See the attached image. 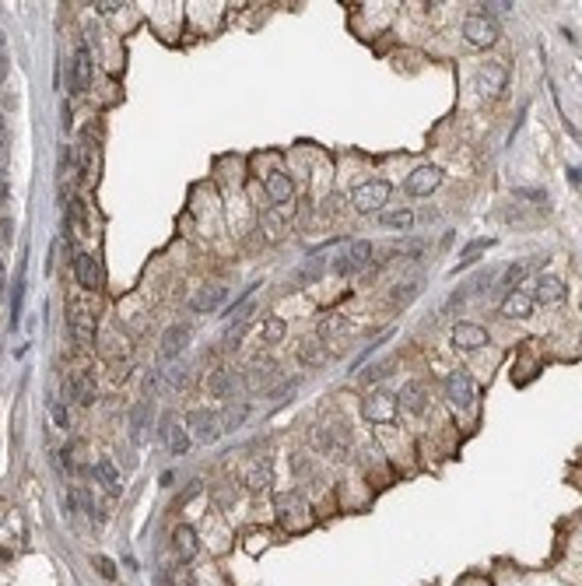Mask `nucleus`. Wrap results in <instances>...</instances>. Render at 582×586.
Segmentation results:
<instances>
[{
	"label": "nucleus",
	"instance_id": "f257e3e1",
	"mask_svg": "<svg viewBox=\"0 0 582 586\" xmlns=\"http://www.w3.org/2000/svg\"><path fill=\"white\" fill-rule=\"evenodd\" d=\"M67 334H71V341L81 351L91 348V341H95V316L88 312V305H81V302L67 305Z\"/></svg>",
	"mask_w": 582,
	"mask_h": 586
},
{
	"label": "nucleus",
	"instance_id": "f03ea898",
	"mask_svg": "<svg viewBox=\"0 0 582 586\" xmlns=\"http://www.w3.org/2000/svg\"><path fill=\"white\" fill-rule=\"evenodd\" d=\"M390 200V183L386 179H368L354 190L351 204L354 211H361V215H372V211H383V204Z\"/></svg>",
	"mask_w": 582,
	"mask_h": 586
},
{
	"label": "nucleus",
	"instance_id": "7ed1b4c3",
	"mask_svg": "<svg viewBox=\"0 0 582 586\" xmlns=\"http://www.w3.org/2000/svg\"><path fill=\"white\" fill-rule=\"evenodd\" d=\"M463 39L473 46V49H488L498 42V25L488 18V15H470L463 21Z\"/></svg>",
	"mask_w": 582,
	"mask_h": 586
},
{
	"label": "nucleus",
	"instance_id": "20e7f679",
	"mask_svg": "<svg viewBox=\"0 0 582 586\" xmlns=\"http://www.w3.org/2000/svg\"><path fill=\"white\" fill-rule=\"evenodd\" d=\"M361 411H365V418H368V421H376V425H390V421L397 418V411H400V400H397V397H390V393H383V390H376V393H368V397L361 400Z\"/></svg>",
	"mask_w": 582,
	"mask_h": 586
},
{
	"label": "nucleus",
	"instance_id": "39448f33",
	"mask_svg": "<svg viewBox=\"0 0 582 586\" xmlns=\"http://www.w3.org/2000/svg\"><path fill=\"white\" fill-rule=\"evenodd\" d=\"M186 429H190L200 443H215V439L221 436V421H218V414H215V411H207V407H193V411L186 414Z\"/></svg>",
	"mask_w": 582,
	"mask_h": 586
},
{
	"label": "nucleus",
	"instance_id": "423d86ee",
	"mask_svg": "<svg viewBox=\"0 0 582 586\" xmlns=\"http://www.w3.org/2000/svg\"><path fill=\"white\" fill-rule=\"evenodd\" d=\"M158 436H162V443H165V450L172 453V456H183L186 450H190V432H186V425L169 411V414H162V429H158Z\"/></svg>",
	"mask_w": 582,
	"mask_h": 586
},
{
	"label": "nucleus",
	"instance_id": "0eeeda50",
	"mask_svg": "<svg viewBox=\"0 0 582 586\" xmlns=\"http://www.w3.org/2000/svg\"><path fill=\"white\" fill-rule=\"evenodd\" d=\"M67 85H71V95H84V91L91 88V49H88L84 42L74 49V60H71V78H67Z\"/></svg>",
	"mask_w": 582,
	"mask_h": 586
},
{
	"label": "nucleus",
	"instance_id": "6e6552de",
	"mask_svg": "<svg viewBox=\"0 0 582 586\" xmlns=\"http://www.w3.org/2000/svg\"><path fill=\"white\" fill-rule=\"evenodd\" d=\"M505 81H509L505 60H488V64L481 67V74H478V91H481L484 98H498V95L505 91Z\"/></svg>",
	"mask_w": 582,
	"mask_h": 586
},
{
	"label": "nucleus",
	"instance_id": "1a4fd4ad",
	"mask_svg": "<svg viewBox=\"0 0 582 586\" xmlns=\"http://www.w3.org/2000/svg\"><path fill=\"white\" fill-rule=\"evenodd\" d=\"M446 397L453 400V407H473V400H478V390H473V380H470V372H463V369H456V372H449V380H446Z\"/></svg>",
	"mask_w": 582,
	"mask_h": 586
},
{
	"label": "nucleus",
	"instance_id": "9d476101",
	"mask_svg": "<svg viewBox=\"0 0 582 586\" xmlns=\"http://www.w3.org/2000/svg\"><path fill=\"white\" fill-rule=\"evenodd\" d=\"M442 186V169L439 166H417L407 176V193L410 197H432Z\"/></svg>",
	"mask_w": 582,
	"mask_h": 586
},
{
	"label": "nucleus",
	"instance_id": "9b49d317",
	"mask_svg": "<svg viewBox=\"0 0 582 586\" xmlns=\"http://www.w3.org/2000/svg\"><path fill=\"white\" fill-rule=\"evenodd\" d=\"M67 393H71V400H78L81 407H91V404H95V372H91V369H78L74 376H71V383H67Z\"/></svg>",
	"mask_w": 582,
	"mask_h": 586
},
{
	"label": "nucleus",
	"instance_id": "f8f14e48",
	"mask_svg": "<svg viewBox=\"0 0 582 586\" xmlns=\"http://www.w3.org/2000/svg\"><path fill=\"white\" fill-rule=\"evenodd\" d=\"M453 344L463 348V351H478L488 344V330L478 327V323H456L453 327Z\"/></svg>",
	"mask_w": 582,
	"mask_h": 586
},
{
	"label": "nucleus",
	"instance_id": "ddd939ff",
	"mask_svg": "<svg viewBox=\"0 0 582 586\" xmlns=\"http://www.w3.org/2000/svg\"><path fill=\"white\" fill-rule=\"evenodd\" d=\"M197 551H200V544H197L193 526L179 523V526L172 530V555H176L179 562H193V558H197Z\"/></svg>",
	"mask_w": 582,
	"mask_h": 586
},
{
	"label": "nucleus",
	"instance_id": "4468645a",
	"mask_svg": "<svg viewBox=\"0 0 582 586\" xmlns=\"http://www.w3.org/2000/svg\"><path fill=\"white\" fill-rule=\"evenodd\" d=\"M74 274H78L81 288H88V292H95L98 281H102V271H98V263H95L91 253H78L74 256Z\"/></svg>",
	"mask_w": 582,
	"mask_h": 586
},
{
	"label": "nucleus",
	"instance_id": "2eb2a0df",
	"mask_svg": "<svg viewBox=\"0 0 582 586\" xmlns=\"http://www.w3.org/2000/svg\"><path fill=\"white\" fill-rule=\"evenodd\" d=\"M186 344H190V327H183V323H172L162 334V355L165 358H179L186 351Z\"/></svg>",
	"mask_w": 582,
	"mask_h": 586
},
{
	"label": "nucleus",
	"instance_id": "dca6fc26",
	"mask_svg": "<svg viewBox=\"0 0 582 586\" xmlns=\"http://www.w3.org/2000/svg\"><path fill=\"white\" fill-rule=\"evenodd\" d=\"M147 429H151V400H140L130 411V439L140 446L147 439Z\"/></svg>",
	"mask_w": 582,
	"mask_h": 586
},
{
	"label": "nucleus",
	"instance_id": "f3484780",
	"mask_svg": "<svg viewBox=\"0 0 582 586\" xmlns=\"http://www.w3.org/2000/svg\"><path fill=\"white\" fill-rule=\"evenodd\" d=\"M225 295H228L225 285H210V288H200L190 305H193V312H210V309H218L225 302Z\"/></svg>",
	"mask_w": 582,
	"mask_h": 586
},
{
	"label": "nucleus",
	"instance_id": "a211bd4d",
	"mask_svg": "<svg viewBox=\"0 0 582 586\" xmlns=\"http://www.w3.org/2000/svg\"><path fill=\"white\" fill-rule=\"evenodd\" d=\"M235 390H239V376L232 369H218L215 376H210V393H215L218 400H232Z\"/></svg>",
	"mask_w": 582,
	"mask_h": 586
},
{
	"label": "nucleus",
	"instance_id": "6ab92c4d",
	"mask_svg": "<svg viewBox=\"0 0 582 586\" xmlns=\"http://www.w3.org/2000/svg\"><path fill=\"white\" fill-rule=\"evenodd\" d=\"M400 400H403V407H407V411L421 414V411H425V404H428V387H425V383H417V380H410V383H403Z\"/></svg>",
	"mask_w": 582,
	"mask_h": 586
},
{
	"label": "nucleus",
	"instance_id": "aec40b11",
	"mask_svg": "<svg viewBox=\"0 0 582 586\" xmlns=\"http://www.w3.org/2000/svg\"><path fill=\"white\" fill-rule=\"evenodd\" d=\"M530 312H534L530 295H522V292H509V295H505V302H502V316H509V319H526Z\"/></svg>",
	"mask_w": 582,
	"mask_h": 586
},
{
	"label": "nucleus",
	"instance_id": "412c9836",
	"mask_svg": "<svg viewBox=\"0 0 582 586\" xmlns=\"http://www.w3.org/2000/svg\"><path fill=\"white\" fill-rule=\"evenodd\" d=\"M344 253H347V263H351V274H354V271H365V267H368V263H372V253H376V249H372V242H365V239H358V242H351V246H347Z\"/></svg>",
	"mask_w": 582,
	"mask_h": 586
},
{
	"label": "nucleus",
	"instance_id": "4be33fe9",
	"mask_svg": "<svg viewBox=\"0 0 582 586\" xmlns=\"http://www.w3.org/2000/svg\"><path fill=\"white\" fill-rule=\"evenodd\" d=\"M267 193H271V200H274V204H288V200H291V193H295L291 176H284V172H271V176H267Z\"/></svg>",
	"mask_w": 582,
	"mask_h": 586
},
{
	"label": "nucleus",
	"instance_id": "5701e85b",
	"mask_svg": "<svg viewBox=\"0 0 582 586\" xmlns=\"http://www.w3.org/2000/svg\"><path fill=\"white\" fill-rule=\"evenodd\" d=\"M537 299H540L544 305H554V302L565 299V285H561L558 278H551V274H540V278H537Z\"/></svg>",
	"mask_w": 582,
	"mask_h": 586
},
{
	"label": "nucleus",
	"instance_id": "b1692460",
	"mask_svg": "<svg viewBox=\"0 0 582 586\" xmlns=\"http://www.w3.org/2000/svg\"><path fill=\"white\" fill-rule=\"evenodd\" d=\"M246 414H249V404H246V400H239V404H228V407L218 414V421H221V432H232V429H239V425L246 421Z\"/></svg>",
	"mask_w": 582,
	"mask_h": 586
},
{
	"label": "nucleus",
	"instance_id": "393cba45",
	"mask_svg": "<svg viewBox=\"0 0 582 586\" xmlns=\"http://www.w3.org/2000/svg\"><path fill=\"white\" fill-rule=\"evenodd\" d=\"M327 271V260L323 256H312L309 263H302V267L291 274V281L295 285H309V281H320V274Z\"/></svg>",
	"mask_w": 582,
	"mask_h": 586
},
{
	"label": "nucleus",
	"instance_id": "a878e982",
	"mask_svg": "<svg viewBox=\"0 0 582 586\" xmlns=\"http://www.w3.org/2000/svg\"><path fill=\"white\" fill-rule=\"evenodd\" d=\"M491 246H495V239H473V242H466L463 253H460V267H456V271L470 267V263H478V256H481L484 249H491Z\"/></svg>",
	"mask_w": 582,
	"mask_h": 586
},
{
	"label": "nucleus",
	"instance_id": "bb28decb",
	"mask_svg": "<svg viewBox=\"0 0 582 586\" xmlns=\"http://www.w3.org/2000/svg\"><path fill=\"white\" fill-rule=\"evenodd\" d=\"M386 229H400V232H407L410 225H414V211H407V207H400V211H386V215L379 218Z\"/></svg>",
	"mask_w": 582,
	"mask_h": 586
},
{
	"label": "nucleus",
	"instance_id": "cd10ccee",
	"mask_svg": "<svg viewBox=\"0 0 582 586\" xmlns=\"http://www.w3.org/2000/svg\"><path fill=\"white\" fill-rule=\"evenodd\" d=\"M95 474L102 477V485L109 488L113 495H120V474H116V467H113L109 460H98V463H95Z\"/></svg>",
	"mask_w": 582,
	"mask_h": 586
},
{
	"label": "nucleus",
	"instance_id": "c85d7f7f",
	"mask_svg": "<svg viewBox=\"0 0 582 586\" xmlns=\"http://www.w3.org/2000/svg\"><path fill=\"white\" fill-rule=\"evenodd\" d=\"M284 319L281 316H267V319H263V344H278L281 337H284Z\"/></svg>",
	"mask_w": 582,
	"mask_h": 586
},
{
	"label": "nucleus",
	"instance_id": "c756f323",
	"mask_svg": "<svg viewBox=\"0 0 582 586\" xmlns=\"http://www.w3.org/2000/svg\"><path fill=\"white\" fill-rule=\"evenodd\" d=\"M298 358H302L305 365H312V369L323 365V351H320V344H316V341H302V344H298Z\"/></svg>",
	"mask_w": 582,
	"mask_h": 586
},
{
	"label": "nucleus",
	"instance_id": "7c9ffc66",
	"mask_svg": "<svg viewBox=\"0 0 582 586\" xmlns=\"http://www.w3.org/2000/svg\"><path fill=\"white\" fill-rule=\"evenodd\" d=\"M526 274H530V263H526V260H522V263H512V267L505 271V278H502V285L516 292V285H519V281H522Z\"/></svg>",
	"mask_w": 582,
	"mask_h": 586
},
{
	"label": "nucleus",
	"instance_id": "2f4dec72",
	"mask_svg": "<svg viewBox=\"0 0 582 586\" xmlns=\"http://www.w3.org/2000/svg\"><path fill=\"white\" fill-rule=\"evenodd\" d=\"M417 295H421V281H410V285H397V292H393V302H397V305H400V302L407 305V302H410V299H417Z\"/></svg>",
	"mask_w": 582,
	"mask_h": 586
},
{
	"label": "nucleus",
	"instance_id": "473e14b6",
	"mask_svg": "<svg viewBox=\"0 0 582 586\" xmlns=\"http://www.w3.org/2000/svg\"><path fill=\"white\" fill-rule=\"evenodd\" d=\"M186 372H190L186 365H172V369L165 372V383H169L172 390H183V387H186V380H190V376H186Z\"/></svg>",
	"mask_w": 582,
	"mask_h": 586
},
{
	"label": "nucleus",
	"instance_id": "72a5a7b5",
	"mask_svg": "<svg viewBox=\"0 0 582 586\" xmlns=\"http://www.w3.org/2000/svg\"><path fill=\"white\" fill-rule=\"evenodd\" d=\"M91 565L98 569V576H102V579H116V565H113V558H105V555H91Z\"/></svg>",
	"mask_w": 582,
	"mask_h": 586
},
{
	"label": "nucleus",
	"instance_id": "f704fd0d",
	"mask_svg": "<svg viewBox=\"0 0 582 586\" xmlns=\"http://www.w3.org/2000/svg\"><path fill=\"white\" fill-rule=\"evenodd\" d=\"M246 481H249V488H253V492H263V488L271 485V474H267V470H253V474L246 477Z\"/></svg>",
	"mask_w": 582,
	"mask_h": 586
},
{
	"label": "nucleus",
	"instance_id": "c9c22d12",
	"mask_svg": "<svg viewBox=\"0 0 582 586\" xmlns=\"http://www.w3.org/2000/svg\"><path fill=\"white\" fill-rule=\"evenodd\" d=\"M295 390H298V383H295V380H291V383H281V387L271 393V400H274V404H284L288 397H295Z\"/></svg>",
	"mask_w": 582,
	"mask_h": 586
},
{
	"label": "nucleus",
	"instance_id": "e433bc0d",
	"mask_svg": "<svg viewBox=\"0 0 582 586\" xmlns=\"http://www.w3.org/2000/svg\"><path fill=\"white\" fill-rule=\"evenodd\" d=\"M390 369H393V362H383V365H372L365 372V383H376V380H383V376H390Z\"/></svg>",
	"mask_w": 582,
	"mask_h": 586
},
{
	"label": "nucleus",
	"instance_id": "4c0bfd02",
	"mask_svg": "<svg viewBox=\"0 0 582 586\" xmlns=\"http://www.w3.org/2000/svg\"><path fill=\"white\" fill-rule=\"evenodd\" d=\"M271 380H274V372H263V369H256V372H253V376H249L246 383H249V390H260V387H267Z\"/></svg>",
	"mask_w": 582,
	"mask_h": 586
},
{
	"label": "nucleus",
	"instance_id": "58836bf2",
	"mask_svg": "<svg viewBox=\"0 0 582 586\" xmlns=\"http://www.w3.org/2000/svg\"><path fill=\"white\" fill-rule=\"evenodd\" d=\"M4 78H8V39L0 35V88H4Z\"/></svg>",
	"mask_w": 582,
	"mask_h": 586
},
{
	"label": "nucleus",
	"instance_id": "ea45409f",
	"mask_svg": "<svg viewBox=\"0 0 582 586\" xmlns=\"http://www.w3.org/2000/svg\"><path fill=\"white\" fill-rule=\"evenodd\" d=\"M340 327H344V319L334 316V319H327V323H320V334H334V330H340Z\"/></svg>",
	"mask_w": 582,
	"mask_h": 586
},
{
	"label": "nucleus",
	"instance_id": "a19ab883",
	"mask_svg": "<svg viewBox=\"0 0 582 586\" xmlns=\"http://www.w3.org/2000/svg\"><path fill=\"white\" fill-rule=\"evenodd\" d=\"M95 8H98L102 15H113V11H120L123 4H116V0H98V4H95Z\"/></svg>",
	"mask_w": 582,
	"mask_h": 586
},
{
	"label": "nucleus",
	"instance_id": "79ce46f5",
	"mask_svg": "<svg viewBox=\"0 0 582 586\" xmlns=\"http://www.w3.org/2000/svg\"><path fill=\"white\" fill-rule=\"evenodd\" d=\"M4 200H8V179L0 176V204H4Z\"/></svg>",
	"mask_w": 582,
	"mask_h": 586
},
{
	"label": "nucleus",
	"instance_id": "37998d69",
	"mask_svg": "<svg viewBox=\"0 0 582 586\" xmlns=\"http://www.w3.org/2000/svg\"><path fill=\"white\" fill-rule=\"evenodd\" d=\"M568 179H572V183H582V169H568Z\"/></svg>",
	"mask_w": 582,
	"mask_h": 586
},
{
	"label": "nucleus",
	"instance_id": "c03bdc74",
	"mask_svg": "<svg viewBox=\"0 0 582 586\" xmlns=\"http://www.w3.org/2000/svg\"><path fill=\"white\" fill-rule=\"evenodd\" d=\"M0 141H8V127H4V116H0Z\"/></svg>",
	"mask_w": 582,
	"mask_h": 586
},
{
	"label": "nucleus",
	"instance_id": "a18cd8bd",
	"mask_svg": "<svg viewBox=\"0 0 582 586\" xmlns=\"http://www.w3.org/2000/svg\"><path fill=\"white\" fill-rule=\"evenodd\" d=\"M0 288H4V263H0Z\"/></svg>",
	"mask_w": 582,
	"mask_h": 586
}]
</instances>
